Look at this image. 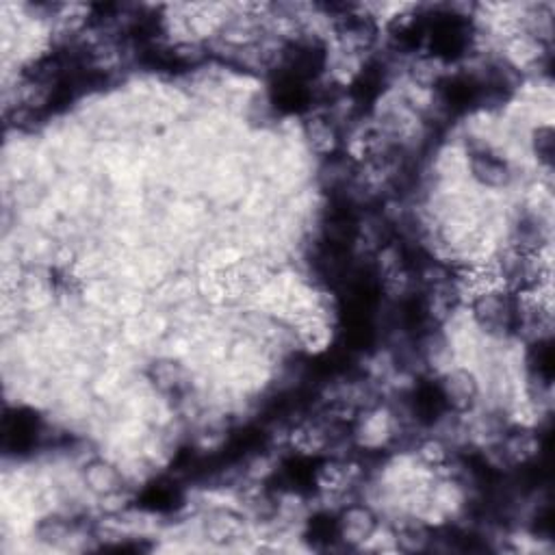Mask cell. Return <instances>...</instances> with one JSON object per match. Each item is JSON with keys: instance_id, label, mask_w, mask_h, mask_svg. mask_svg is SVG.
<instances>
[{"instance_id": "obj_1", "label": "cell", "mask_w": 555, "mask_h": 555, "mask_svg": "<svg viewBox=\"0 0 555 555\" xmlns=\"http://www.w3.org/2000/svg\"><path fill=\"white\" fill-rule=\"evenodd\" d=\"M334 542L347 551H362L373 531L379 527L382 518L373 505L362 499L347 501L332 514Z\"/></svg>"}, {"instance_id": "obj_2", "label": "cell", "mask_w": 555, "mask_h": 555, "mask_svg": "<svg viewBox=\"0 0 555 555\" xmlns=\"http://www.w3.org/2000/svg\"><path fill=\"white\" fill-rule=\"evenodd\" d=\"M434 382L447 410L464 414L475 410L481 403V395H483L481 379L477 371H473L470 366L453 364L444 373L434 377Z\"/></svg>"}]
</instances>
